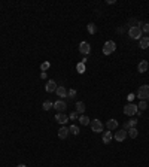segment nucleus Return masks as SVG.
I'll list each match as a JSON object with an SVG mask.
<instances>
[{
	"mask_svg": "<svg viewBox=\"0 0 149 167\" xmlns=\"http://www.w3.org/2000/svg\"><path fill=\"white\" fill-rule=\"evenodd\" d=\"M76 112L78 114H84L85 112V103L84 102H78L76 103Z\"/></svg>",
	"mask_w": 149,
	"mask_h": 167,
	"instance_id": "nucleus-16",
	"label": "nucleus"
},
{
	"mask_svg": "<svg viewBox=\"0 0 149 167\" xmlns=\"http://www.w3.org/2000/svg\"><path fill=\"white\" fill-rule=\"evenodd\" d=\"M55 94L58 96V97H61V99H64V97H67V90L61 85V87H57V90H55Z\"/></svg>",
	"mask_w": 149,
	"mask_h": 167,
	"instance_id": "nucleus-12",
	"label": "nucleus"
},
{
	"mask_svg": "<svg viewBox=\"0 0 149 167\" xmlns=\"http://www.w3.org/2000/svg\"><path fill=\"white\" fill-rule=\"evenodd\" d=\"M106 125H108L109 130H116V128H118V121H116V120H109Z\"/></svg>",
	"mask_w": 149,
	"mask_h": 167,
	"instance_id": "nucleus-17",
	"label": "nucleus"
},
{
	"mask_svg": "<svg viewBox=\"0 0 149 167\" xmlns=\"http://www.w3.org/2000/svg\"><path fill=\"white\" fill-rule=\"evenodd\" d=\"M127 123H128L130 128H131V127H136V124H137V120H130V121H127Z\"/></svg>",
	"mask_w": 149,
	"mask_h": 167,
	"instance_id": "nucleus-27",
	"label": "nucleus"
},
{
	"mask_svg": "<svg viewBox=\"0 0 149 167\" xmlns=\"http://www.w3.org/2000/svg\"><path fill=\"white\" fill-rule=\"evenodd\" d=\"M79 51H81L84 55H88V54L91 52V45H90L88 42H81V45H79Z\"/></svg>",
	"mask_w": 149,
	"mask_h": 167,
	"instance_id": "nucleus-7",
	"label": "nucleus"
},
{
	"mask_svg": "<svg viewBox=\"0 0 149 167\" xmlns=\"http://www.w3.org/2000/svg\"><path fill=\"white\" fill-rule=\"evenodd\" d=\"M78 120H79V123H81L82 125H88V124H90V118H88L87 115H81Z\"/></svg>",
	"mask_w": 149,
	"mask_h": 167,
	"instance_id": "nucleus-20",
	"label": "nucleus"
},
{
	"mask_svg": "<svg viewBox=\"0 0 149 167\" xmlns=\"http://www.w3.org/2000/svg\"><path fill=\"white\" fill-rule=\"evenodd\" d=\"M127 133H128V136H130L131 139L137 137V134H139V131H137V128H136V127H131L130 130H127Z\"/></svg>",
	"mask_w": 149,
	"mask_h": 167,
	"instance_id": "nucleus-18",
	"label": "nucleus"
},
{
	"mask_svg": "<svg viewBox=\"0 0 149 167\" xmlns=\"http://www.w3.org/2000/svg\"><path fill=\"white\" fill-rule=\"evenodd\" d=\"M40 78H42V79H45V78H46V73H45V72H42V75H40Z\"/></svg>",
	"mask_w": 149,
	"mask_h": 167,
	"instance_id": "nucleus-31",
	"label": "nucleus"
},
{
	"mask_svg": "<svg viewBox=\"0 0 149 167\" xmlns=\"http://www.w3.org/2000/svg\"><path fill=\"white\" fill-rule=\"evenodd\" d=\"M133 99H134V94H133V93H131V94H128V100H133Z\"/></svg>",
	"mask_w": 149,
	"mask_h": 167,
	"instance_id": "nucleus-30",
	"label": "nucleus"
},
{
	"mask_svg": "<svg viewBox=\"0 0 149 167\" xmlns=\"http://www.w3.org/2000/svg\"><path fill=\"white\" fill-rule=\"evenodd\" d=\"M90 124H91V130L93 131H96V133H102L103 131V124L100 123V120H93Z\"/></svg>",
	"mask_w": 149,
	"mask_h": 167,
	"instance_id": "nucleus-5",
	"label": "nucleus"
},
{
	"mask_svg": "<svg viewBox=\"0 0 149 167\" xmlns=\"http://www.w3.org/2000/svg\"><path fill=\"white\" fill-rule=\"evenodd\" d=\"M137 112H139V109H137V106L133 105V103H128V105L124 108V114H125L127 117H133V115H136Z\"/></svg>",
	"mask_w": 149,
	"mask_h": 167,
	"instance_id": "nucleus-4",
	"label": "nucleus"
},
{
	"mask_svg": "<svg viewBox=\"0 0 149 167\" xmlns=\"http://www.w3.org/2000/svg\"><path fill=\"white\" fill-rule=\"evenodd\" d=\"M69 131H70L72 134H74V136H78V134H79V128H78V127H76L74 124L69 127Z\"/></svg>",
	"mask_w": 149,
	"mask_h": 167,
	"instance_id": "nucleus-25",
	"label": "nucleus"
},
{
	"mask_svg": "<svg viewBox=\"0 0 149 167\" xmlns=\"http://www.w3.org/2000/svg\"><path fill=\"white\" fill-rule=\"evenodd\" d=\"M146 108H148V103H146V100H142V102L137 105V109H139V111H145Z\"/></svg>",
	"mask_w": 149,
	"mask_h": 167,
	"instance_id": "nucleus-24",
	"label": "nucleus"
},
{
	"mask_svg": "<svg viewBox=\"0 0 149 167\" xmlns=\"http://www.w3.org/2000/svg\"><path fill=\"white\" fill-rule=\"evenodd\" d=\"M127 136H128V133H127V130H124V128H122V130H119V131H116L113 137H115V139H116L118 142H124V140L127 139Z\"/></svg>",
	"mask_w": 149,
	"mask_h": 167,
	"instance_id": "nucleus-8",
	"label": "nucleus"
},
{
	"mask_svg": "<svg viewBox=\"0 0 149 167\" xmlns=\"http://www.w3.org/2000/svg\"><path fill=\"white\" fill-rule=\"evenodd\" d=\"M142 33H149V23L148 24H143V27H142Z\"/></svg>",
	"mask_w": 149,
	"mask_h": 167,
	"instance_id": "nucleus-26",
	"label": "nucleus"
},
{
	"mask_svg": "<svg viewBox=\"0 0 149 167\" xmlns=\"http://www.w3.org/2000/svg\"><path fill=\"white\" fill-rule=\"evenodd\" d=\"M17 167H27V166H26V164H18Z\"/></svg>",
	"mask_w": 149,
	"mask_h": 167,
	"instance_id": "nucleus-32",
	"label": "nucleus"
},
{
	"mask_svg": "<svg viewBox=\"0 0 149 167\" xmlns=\"http://www.w3.org/2000/svg\"><path fill=\"white\" fill-rule=\"evenodd\" d=\"M112 139H113V134H112V131H105L103 133V136H102V140H103V143H111Z\"/></svg>",
	"mask_w": 149,
	"mask_h": 167,
	"instance_id": "nucleus-10",
	"label": "nucleus"
},
{
	"mask_svg": "<svg viewBox=\"0 0 149 167\" xmlns=\"http://www.w3.org/2000/svg\"><path fill=\"white\" fill-rule=\"evenodd\" d=\"M139 46H140L142 49L149 48V36H142V39L139 41Z\"/></svg>",
	"mask_w": 149,
	"mask_h": 167,
	"instance_id": "nucleus-14",
	"label": "nucleus"
},
{
	"mask_svg": "<svg viewBox=\"0 0 149 167\" xmlns=\"http://www.w3.org/2000/svg\"><path fill=\"white\" fill-rule=\"evenodd\" d=\"M66 108H67V105H66V102H63V100H58V102L54 103V109H55L58 114H63V112L66 111Z\"/></svg>",
	"mask_w": 149,
	"mask_h": 167,
	"instance_id": "nucleus-6",
	"label": "nucleus"
},
{
	"mask_svg": "<svg viewBox=\"0 0 149 167\" xmlns=\"http://www.w3.org/2000/svg\"><path fill=\"white\" fill-rule=\"evenodd\" d=\"M128 36L131 38V39H142V29L140 27H130V30H128Z\"/></svg>",
	"mask_w": 149,
	"mask_h": 167,
	"instance_id": "nucleus-2",
	"label": "nucleus"
},
{
	"mask_svg": "<svg viewBox=\"0 0 149 167\" xmlns=\"http://www.w3.org/2000/svg\"><path fill=\"white\" fill-rule=\"evenodd\" d=\"M57 87H58V85H57V82L51 79V81H48V84H46V87H45V90H46L48 93H55Z\"/></svg>",
	"mask_w": 149,
	"mask_h": 167,
	"instance_id": "nucleus-9",
	"label": "nucleus"
},
{
	"mask_svg": "<svg viewBox=\"0 0 149 167\" xmlns=\"http://www.w3.org/2000/svg\"><path fill=\"white\" fill-rule=\"evenodd\" d=\"M55 120H57V123H60V124L63 125L69 121V117L64 115V114H57V115H55Z\"/></svg>",
	"mask_w": 149,
	"mask_h": 167,
	"instance_id": "nucleus-13",
	"label": "nucleus"
},
{
	"mask_svg": "<svg viewBox=\"0 0 149 167\" xmlns=\"http://www.w3.org/2000/svg\"><path fill=\"white\" fill-rule=\"evenodd\" d=\"M87 30H88V33H90V35H94V33L97 32V27H96V24H94V23H90V24L87 26Z\"/></svg>",
	"mask_w": 149,
	"mask_h": 167,
	"instance_id": "nucleus-19",
	"label": "nucleus"
},
{
	"mask_svg": "<svg viewBox=\"0 0 149 167\" xmlns=\"http://www.w3.org/2000/svg\"><path fill=\"white\" fill-rule=\"evenodd\" d=\"M42 108H43L45 111H49V109H52V108H54V103H52L51 100H46V102H43Z\"/></svg>",
	"mask_w": 149,
	"mask_h": 167,
	"instance_id": "nucleus-21",
	"label": "nucleus"
},
{
	"mask_svg": "<svg viewBox=\"0 0 149 167\" xmlns=\"http://www.w3.org/2000/svg\"><path fill=\"white\" fill-rule=\"evenodd\" d=\"M76 96V90H70V91H67V97H74Z\"/></svg>",
	"mask_w": 149,
	"mask_h": 167,
	"instance_id": "nucleus-28",
	"label": "nucleus"
},
{
	"mask_svg": "<svg viewBox=\"0 0 149 167\" xmlns=\"http://www.w3.org/2000/svg\"><path fill=\"white\" fill-rule=\"evenodd\" d=\"M49 67H51V63H49V61H45V63L40 64V70H42V72H46Z\"/></svg>",
	"mask_w": 149,
	"mask_h": 167,
	"instance_id": "nucleus-23",
	"label": "nucleus"
},
{
	"mask_svg": "<svg viewBox=\"0 0 149 167\" xmlns=\"http://www.w3.org/2000/svg\"><path fill=\"white\" fill-rule=\"evenodd\" d=\"M148 69H149V64H148V61H146V60L140 61V63H139V66H137V70H139L140 73H145V72H148Z\"/></svg>",
	"mask_w": 149,
	"mask_h": 167,
	"instance_id": "nucleus-11",
	"label": "nucleus"
},
{
	"mask_svg": "<svg viewBox=\"0 0 149 167\" xmlns=\"http://www.w3.org/2000/svg\"><path fill=\"white\" fill-rule=\"evenodd\" d=\"M137 97H139L140 100L149 99V87L148 85H142V87L137 90Z\"/></svg>",
	"mask_w": 149,
	"mask_h": 167,
	"instance_id": "nucleus-3",
	"label": "nucleus"
},
{
	"mask_svg": "<svg viewBox=\"0 0 149 167\" xmlns=\"http://www.w3.org/2000/svg\"><path fill=\"white\" fill-rule=\"evenodd\" d=\"M69 133H70V131H69L67 127H61V128L58 130V137H60V139H66V137L69 136Z\"/></svg>",
	"mask_w": 149,
	"mask_h": 167,
	"instance_id": "nucleus-15",
	"label": "nucleus"
},
{
	"mask_svg": "<svg viewBox=\"0 0 149 167\" xmlns=\"http://www.w3.org/2000/svg\"><path fill=\"white\" fill-rule=\"evenodd\" d=\"M76 70H78V73H84L85 72V63H78L76 64Z\"/></svg>",
	"mask_w": 149,
	"mask_h": 167,
	"instance_id": "nucleus-22",
	"label": "nucleus"
},
{
	"mask_svg": "<svg viewBox=\"0 0 149 167\" xmlns=\"http://www.w3.org/2000/svg\"><path fill=\"white\" fill-rule=\"evenodd\" d=\"M115 49H116V43L113 41H108L103 45V54L105 55H111L112 52H115Z\"/></svg>",
	"mask_w": 149,
	"mask_h": 167,
	"instance_id": "nucleus-1",
	"label": "nucleus"
},
{
	"mask_svg": "<svg viewBox=\"0 0 149 167\" xmlns=\"http://www.w3.org/2000/svg\"><path fill=\"white\" fill-rule=\"evenodd\" d=\"M69 120H78V112H72L70 117H69Z\"/></svg>",
	"mask_w": 149,
	"mask_h": 167,
	"instance_id": "nucleus-29",
	"label": "nucleus"
}]
</instances>
